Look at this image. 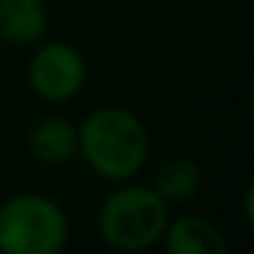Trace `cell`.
I'll return each instance as SVG.
<instances>
[{"label": "cell", "mask_w": 254, "mask_h": 254, "mask_svg": "<svg viewBox=\"0 0 254 254\" xmlns=\"http://www.w3.org/2000/svg\"><path fill=\"white\" fill-rule=\"evenodd\" d=\"M79 156L107 183L134 181L150 159V134L137 112L118 104L96 107L79 121Z\"/></svg>", "instance_id": "obj_1"}, {"label": "cell", "mask_w": 254, "mask_h": 254, "mask_svg": "<svg viewBox=\"0 0 254 254\" xmlns=\"http://www.w3.org/2000/svg\"><path fill=\"white\" fill-rule=\"evenodd\" d=\"M170 221V205L145 183H115L96 210V232L115 252H148L159 246Z\"/></svg>", "instance_id": "obj_2"}, {"label": "cell", "mask_w": 254, "mask_h": 254, "mask_svg": "<svg viewBox=\"0 0 254 254\" xmlns=\"http://www.w3.org/2000/svg\"><path fill=\"white\" fill-rule=\"evenodd\" d=\"M68 238V216L52 197L25 191L0 199V254H61Z\"/></svg>", "instance_id": "obj_3"}, {"label": "cell", "mask_w": 254, "mask_h": 254, "mask_svg": "<svg viewBox=\"0 0 254 254\" xmlns=\"http://www.w3.org/2000/svg\"><path fill=\"white\" fill-rule=\"evenodd\" d=\"M28 88L47 104H66L82 93L88 82L85 55L68 41H44L28 61Z\"/></svg>", "instance_id": "obj_4"}, {"label": "cell", "mask_w": 254, "mask_h": 254, "mask_svg": "<svg viewBox=\"0 0 254 254\" xmlns=\"http://www.w3.org/2000/svg\"><path fill=\"white\" fill-rule=\"evenodd\" d=\"M28 153L44 167H66L79 156L77 123L63 115H44L28 131Z\"/></svg>", "instance_id": "obj_5"}, {"label": "cell", "mask_w": 254, "mask_h": 254, "mask_svg": "<svg viewBox=\"0 0 254 254\" xmlns=\"http://www.w3.org/2000/svg\"><path fill=\"white\" fill-rule=\"evenodd\" d=\"M161 246L167 254H224L227 241L224 232L205 216H178V219L167 221L164 235H161Z\"/></svg>", "instance_id": "obj_6"}, {"label": "cell", "mask_w": 254, "mask_h": 254, "mask_svg": "<svg viewBox=\"0 0 254 254\" xmlns=\"http://www.w3.org/2000/svg\"><path fill=\"white\" fill-rule=\"evenodd\" d=\"M50 28L47 0H0V39L11 47H36Z\"/></svg>", "instance_id": "obj_7"}, {"label": "cell", "mask_w": 254, "mask_h": 254, "mask_svg": "<svg viewBox=\"0 0 254 254\" xmlns=\"http://www.w3.org/2000/svg\"><path fill=\"white\" fill-rule=\"evenodd\" d=\"M153 191L164 199L167 205H183L194 199L202 186V170L194 159L189 156H172V159L161 161L153 172L150 181Z\"/></svg>", "instance_id": "obj_8"}, {"label": "cell", "mask_w": 254, "mask_h": 254, "mask_svg": "<svg viewBox=\"0 0 254 254\" xmlns=\"http://www.w3.org/2000/svg\"><path fill=\"white\" fill-rule=\"evenodd\" d=\"M243 219H246V224H254V186L252 183L243 191Z\"/></svg>", "instance_id": "obj_9"}]
</instances>
